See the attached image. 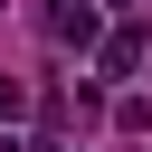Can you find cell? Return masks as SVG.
Masks as SVG:
<instances>
[{"label":"cell","instance_id":"1","mask_svg":"<svg viewBox=\"0 0 152 152\" xmlns=\"http://www.w3.org/2000/svg\"><path fill=\"white\" fill-rule=\"evenodd\" d=\"M48 28H57V48H104L95 38V0H48Z\"/></svg>","mask_w":152,"mask_h":152},{"label":"cell","instance_id":"2","mask_svg":"<svg viewBox=\"0 0 152 152\" xmlns=\"http://www.w3.org/2000/svg\"><path fill=\"white\" fill-rule=\"evenodd\" d=\"M142 48H152V38H142V28L124 19V28H114V38L95 48V66H104V76H133V66H142Z\"/></svg>","mask_w":152,"mask_h":152},{"label":"cell","instance_id":"3","mask_svg":"<svg viewBox=\"0 0 152 152\" xmlns=\"http://www.w3.org/2000/svg\"><path fill=\"white\" fill-rule=\"evenodd\" d=\"M19 104H28V86H19V76H0V124H10Z\"/></svg>","mask_w":152,"mask_h":152},{"label":"cell","instance_id":"4","mask_svg":"<svg viewBox=\"0 0 152 152\" xmlns=\"http://www.w3.org/2000/svg\"><path fill=\"white\" fill-rule=\"evenodd\" d=\"M0 152H28V142H19V133H0Z\"/></svg>","mask_w":152,"mask_h":152},{"label":"cell","instance_id":"5","mask_svg":"<svg viewBox=\"0 0 152 152\" xmlns=\"http://www.w3.org/2000/svg\"><path fill=\"white\" fill-rule=\"evenodd\" d=\"M104 10H133V0H104Z\"/></svg>","mask_w":152,"mask_h":152}]
</instances>
